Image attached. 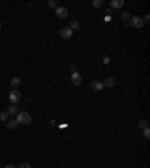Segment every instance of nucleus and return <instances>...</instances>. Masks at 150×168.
Wrapping results in <instances>:
<instances>
[{"instance_id":"f257e3e1","label":"nucleus","mask_w":150,"mask_h":168,"mask_svg":"<svg viewBox=\"0 0 150 168\" xmlns=\"http://www.w3.org/2000/svg\"><path fill=\"white\" fill-rule=\"evenodd\" d=\"M18 123L21 125H30L32 123V116L29 114V113H24V111H20L17 114V119H15Z\"/></svg>"},{"instance_id":"f03ea898","label":"nucleus","mask_w":150,"mask_h":168,"mask_svg":"<svg viewBox=\"0 0 150 168\" xmlns=\"http://www.w3.org/2000/svg\"><path fill=\"white\" fill-rule=\"evenodd\" d=\"M9 101H11L14 105H17L20 101H21V92H20L18 89H12V90L9 92Z\"/></svg>"},{"instance_id":"7ed1b4c3","label":"nucleus","mask_w":150,"mask_h":168,"mask_svg":"<svg viewBox=\"0 0 150 168\" xmlns=\"http://www.w3.org/2000/svg\"><path fill=\"white\" fill-rule=\"evenodd\" d=\"M129 26L135 27V29H141V27L144 26L143 18H141V17H138V15H134V17H131V20H129Z\"/></svg>"},{"instance_id":"20e7f679","label":"nucleus","mask_w":150,"mask_h":168,"mask_svg":"<svg viewBox=\"0 0 150 168\" xmlns=\"http://www.w3.org/2000/svg\"><path fill=\"white\" fill-rule=\"evenodd\" d=\"M54 12H56L57 18H62V20L68 18V15H69V11L66 8H63V6H57L56 9H54Z\"/></svg>"},{"instance_id":"39448f33","label":"nucleus","mask_w":150,"mask_h":168,"mask_svg":"<svg viewBox=\"0 0 150 168\" xmlns=\"http://www.w3.org/2000/svg\"><path fill=\"white\" fill-rule=\"evenodd\" d=\"M72 30L69 29V27H63V29H60V36L63 38V39H71L72 38Z\"/></svg>"},{"instance_id":"423d86ee","label":"nucleus","mask_w":150,"mask_h":168,"mask_svg":"<svg viewBox=\"0 0 150 168\" xmlns=\"http://www.w3.org/2000/svg\"><path fill=\"white\" fill-rule=\"evenodd\" d=\"M71 81H72L74 86H81L83 77H81V74H78V72H74V74L71 75Z\"/></svg>"},{"instance_id":"0eeeda50","label":"nucleus","mask_w":150,"mask_h":168,"mask_svg":"<svg viewBox=\"0 0 150 168\" xmlns=\"http://www.w3.org/2000/svg\"><path fill=\"white\" fill-rule=\"evenodd\" d=\"M102 84H104V87H108V89H111L116 86V78H112V77H107L104 81H102Z\"/></svg>"},{"instance_id":"6e6552de","label":"nucleus","mask_w":150,"mask_h":168,"mask_svg":"<svg viewBox=\"0 0 150 168\" xmlns=\"http://www.w3.org/2000/svg\"><path fill=\"white\" fill-rule=\"evenodd\" d=\"M92 89H93L95 92H101V90H104V84H102V81H99V80L92 81Z\"/></svg>"},{"instance_id":"1a4fd4ad","label":"nucleus","mask_w":150,"mask_h":168,"mask_svg":"<svg viewBox=\"0 0 150 168\" xmlns=\"http://www.w3.org/2000/svg\"><path fill=\"white\" fill-rule=\"evenodd\" d=\"M111 9H120L125 6V0H111Z\"/></svg>"},{"instance_id":"9d476101","label":"nucleus","mask_w":150,"mask_h":168,"mask_svg":"<svg viewBox=\"0 0 150 168\" xmlns=\"http://www.w3.org/2000/svg\"><path fill=\"white\" fill-rule=\"evenodd\" d=\"M8 114H9V116H17V114H18V107H17V105H14V104H12V105H11V107H9V108H8Z\"/></svg>"},{"instance_id":"9b49d317","label":"nucleus","mask_w":150,"mask_h":168,"mask_svg":"<svg viewBox=\"0 0 150 168\" xmlns=\"http://www.w3.org/2000/svg\"><path fill=\"white\" fill-rule=\"evenodd\" d=\"M11 86H12V89H18L20 86H21V78H18V77L12 78V81H11Z\"/></svg>"},{"instance_id":"f8f14e48","label":"nucleus","mask_w":150,"mask_h":168,"mask_svg":"<svg viewBox=\"0 0 150 168\" xmlns=\"http://www.w3.org/2000/svg\"><path fill=\"white\" fill-rule=\"evenodd\" d=\"M68 27H69L72 32H74V30H78V29H80V23H78L77 20H72V21L69 23V26H68Z\"/></svg>"},{"instance_id":"ddd939ff","label":"nucleus","mask_w":150,"mask_h":168,"mask_svg":"<svg viewBox=\"0 0 150 168\" xmlns=\"http://www.w3.org/2000/svg\"><path fill=\"white\" fill-rule=\"evenodd\" d=\"M17 126H18V122H17L15 119H12V120L9 119V120H8V128H9V129H17Z\"/></svg>"},{"instance_id":"4468645a","label":"nucleus","mask_w":150,"mask_h":168,"mask_svg":"<svg viewBox=\"0 0 150 168\" xmlns=\"http://www.w3.org/2000/svg\"><path fill=\"white\" fill-rule=\"evenodd\" d=\"M120 18L123 20V21H129V20H131V14H129V11H123V12L120 14Z\"/></svg>"},{"instance_id":"2eb2a0df","label":"nucleus","mask_w":150,"mask_h":168,"mask_svg":"<svg viewBox=\"0 0 150 168\" xmlns=\"http://www.w3.org/2000/svg\"><path fill=\"white\" fill-rule=\"evenodd\" d=\"M9 117H11V116H9L8 113H0V120H2V122H8Z\"/></svg>"},{"instance_id":"dca6fc26","label":"nucleus","mask_w":150,"mask_h":168,"mask_svg":"<svg viewBox=\"0 0 150 168\" xmlns=\"http://www.w3.org/2000/svg\"><path fill=\"white\" fill-rule=\"evenodd\" d=\"M138 126H140V129H144V128H149V122H147V120H141V122L138 123Z\"/></svg>"},{"instance_id":"f3484780","label":"nucleus","mask_w":150,"mask_h":168,"mask_svg":"<svg viewBox=\"0 0 150 168\" xmlns=\"http://www.w3.org/2000/svg\"><path fill=\"white\" fill-rule=\"evenodd\" d=\"M143 135H144L146 140H150V129L149 128H144V129H143Z\"/></svg>"},{"instance_id":"a211bd4d","label":"nucleus","mask_w":150,"mask_h":168,"mask_svg":"<svg viewBox=\"0 0 150 168\" xmlns=\"http://www.w3.org/2000/svg\"><path fill=\"white\" fill-rule=\"evenodd\" d=\"M93 8H101L102 6V0H93Z\"/></svg>"},{"instance_id":"6ab92c4d","label":"nucleus","mask_w":150,"mask_h":168,"mask_svg":"<svg viewBox=\"0 0 150 168\" xmlns=\"http://www.w3.org/2000/svg\"><path fill=\"white\" fill-rule=\"evenodd\" d=\"M17 168H32V165H30L29 162H21V164H20Z\"/></svg>"},{"instance_id":"aec40b11","label":"nucleus","mask_w":150,"mask_h":168,"mask_svg":"<svg viewBox=\"0 0 150 168\" xmlns=\"http://www.w3.org/2000/svg\"><path fill=\"white\" fill-rule=\"evenodd\" d=\"M48 6H50V8H53V9H56V8H57V2L50 0V2H48Z\"/></svg>"},{"instance_id":"412c9836","label":"nucleus","mask_w":150,"mask_h":168,"mask_svg":"<svg viewBox=\"0 0 150 168\" xmlns=\"http://www.w3.org/2000/svg\"><path fill=\"white\" fill-rule=\"evenodd\" d=\"M149 21H150V15L149 14H146L144 18H143V23H144V24H149Z\"/></svg>"},{"instance_id":"4be33fe9","label":"nucleus","mask_w":150,"mask_h":168,"mask_svg":"<svg viewBox=\"0 0 150 168\" xmlns=\"http://www.w3.org/2000/svg\"><path fill=\"white\" fill-rule=\"evenodd\" d=\"M5 168H17V167H15V165H12V164H9V165H6Z\"/></svg>"},{"instance_id":"5701e85b","label":"nucleus","mask_w":150,"mask_h":168,"mask_svg":"<svg viewBox=\"0 0 150 168\" xmlns=\"http://www.w3.org/2000/svg\"><path fill=\"white\" fill-rule=\"evenodd\" d=\"M71 71H72V74H74V72H77V68H75V66H71Z\"/></svg>"},{"instance_id":"b1692460","label":"nucleus","mask_w":150,"mask_h":168,"mask_svg":"<svg viewBox=\"0 0 150 168\" xmlns=\"http://www.w3.org/2000/svg\"><path fill=\"white\" fill-rule=\"evenodd\" d=\"M0 27H2V23H0Z\"/></svg>"}]
</instances>
